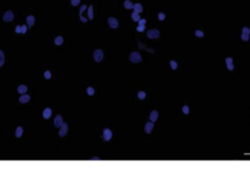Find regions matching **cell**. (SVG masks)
<instances>
[{
	"instance_id": "1",
	"label": "cell",
	"mask_w": 250,
	"mask_h": 169,
	"mask_svg": "<svg viewBox=\"0 0 250 169\" xmlns=\"http://www.w3.org/2000/svg\"><path fill=\"white\" fill-rule=\"evenodd\" d=\"M93 59L96 60L97 63H99L103 59V50L102 49H97L93 52Z\"/></svg>"
},
{
	"instance_id": "21",
	"label": "cell",
	"mask_w": 250,
	"mask_h": 169,
	"mask_svg": "<svg viewBox=\"0 0 250 169\" xmlns=\"http://www.w3.org/2000/svg\"><path fill=\"white\" fill-rule=\"evenodd\" d=\"M54 42H55V44H57V45H60V44H63V42H64V39H63V37H61V36H58V37L55 38V40H54Z\"/></svg>"
},
{
	"instance_id": "11",
	"label": "cell",
	"mask_w": 250,
	"mask_h": 169,
	"mask_svg": "<svg viewBox=\"0 0 250 169\" xmlns=\"http://www.w3.org/2000/svg\"><path fill=\"white\" fill-rule=\"evenodd\" d=\"M158 119V112H156V110H153V112H151V114H150V121H152V123H154Z\"/></svg>"
},
{
	"instance_id": "2",
	"label": "cell",
	"mask_w": 250,
	"mask_h": 169,
	"mask_svg": "<svg viewBox=\"0 0 250 169\" xmlns=\"http://www.w3.org/2000/svg\"><path fill=\"white\" fill-rule=\"evenodd\" d=\"M3 20L5 21V22H11V21L13 20V12H12L11 10H7L5 13H4Z\"/></svg>"
},
{
	"instance_id": "5",
	"label": "cell",
	"mask_w": 250,
	"mask_h": 169,
	"mask_svg": "<svg viewBox=\"0 0 250 169\" xmlns=\"http://www.w3.org/2000/svg\"><path fill=\"white\" fill-rule=\"evenodd\" d=\"M113 137V132L111 129H104L103 131V139L106 141H111V139Z\"/></svg>"
},
{
	"instance_id": "22",
	"label": "cell",
	"mask_w": 250,
	"mask_h": 169,
	"mask_svg": "<svg viewBox=\"0 0 250 169\" xmlns=\"http://www.w3.org/2000/svg\"><path fill=\"white\" fill-rule=\"evenodd\" d=\"M131 19H133L134 21H139V20H140V15H139L137 12H135V11H134V12H133V15H131Z\"/></svg>"
},
{
	"instance_id": "18",
	"label": "cell",
	"mask_w": 250,
	"mask_h": 169,
	"mask_svg": "<svg viewBox=\"0 0 250 169\" xmlns=\"http://www.w3.org/2000/svg\"><path fill=\"white\" fill-rule=\"evenodd\" d=\"M4 63H5V55H4L3 50H0V67L4 65Z\"/></svg>"
},
{
	"instance_id": "12",
	"label": "cell",
	"mask_w": 250,
	"mask_h": 169,
	"mask_svg": "<svg viewBox=\"0 0 250 169\" xmlns=\"http://www.w3.org/2000/svg\"><path fill=\"white\" fill-rule=\"evenodd\" d=\"M30 99H31L30 96L24 93V94H21V97H20V103H27V102H30Z\"/></svg>"
},
{
	"instance_id": "14",
	"label": "cell",
	"mask_w": 250,
	"mask_h": 169,
	"mask_svg": "<svg viewBox=\"0 0 250 169\" xmlns=\"http://www.w3.org/2000/svg\"><path fill=\"white\" fill-rule=\"evenodd\" d=\"M26 20H27V26H28V27H32L34 25V16L30 15V16H27Z\"/></svg>"
},
{
	"instance_id": "19",
	"label": "cell",
	"mask_w": 250,
	"mask_h": 169,
	"mask_svg": "<svg viewBox=\"0 0 250 169\" xmlns=\"http://www.w3.org/2000/svg\"><path fill=\"white\" fill-rule=\"evenodd\" d=\"M124 6L126 7V9H134V4L130 1V0H125V3H124Z\"/></svg>"
},
{
	"instance_id": "17",
	"label": "cell",
	"mask_w": 250,
	"mask_h": 169,
	"mask_svg": "<svg viewBox=\"0 0 250 169\" xmlns=\"http://www.w3.org/2000/svg\"><path fill=\"white\" fill-rule=\"evenodd\" d=\"M134 10H135V12H137V13L142 12V5H141V4H135V5H134Z\"/></svg>"
},
{
	"instance_id": "16",
	"label": "cell",
	"mask_w": 250,
	"mask_h": 169,
	"mask_svg": "<svg viewBox=\"0 0 250 169\" xmlns=\"http://www.w3.org/2000/svg\"><path fill=\"white\" fill-rule=\"evenodd\" d=\"M22 134H24V129H22L21 126H19V127L16 129V131H15V136H16L17 139H20L21 136H22Z\"/></svg>"
},
{
	"instance_id": "29",
	"label": "cell",
	"mask_w": 250,
	"mask_h": 169,
	"mask_svg": "<svg viewBox=\"0 0 250 169\" xmlns=\"http://www.w3.org/2000/svg\"><path fill=\"white\" fill-rule=\"evenodd\" d=\"M137 31L139 32H144L145 31V25H139L137 26Z\"/></svg>"
},
{
	"instance_id": "31",
	"label": "cell",
	"mask_w": 250,
	"mask_h": 169,
	"mask_svg": "<svg viewBox=\"0 0 250 169\" xmlns=\"http://www.w3.org/2000/svg\"><path fill=\"white\" fill-rule=\"evenodd\" d=\"M87 93H88L90 96H92V94L94 93V90H93L92 87H88V88H87Z\"/></svg>"
},
{
	"instance_id": "23",
	"label": "cell",
	"mask_w": 250,
	"mask_h": 169,
	"mask_svg": "<svg viewBox=\"0 0 250 169\" xmlns=\"http://www.w3.org/2000/svg\"><path fill=\"white\" fill-rule=\"evenodd\" d=\"M170 67L173 70H177V67H178V64H177L174 60H170Z\"/></svg>"
},
{
	"instance_id": "20",
	"label": "cell",
	"mask_w": 250,
	"mask_h": 169,
	"mask_svg": "<svg viewBox=\"0 0 250 169\" xmlns=\"http://www.w3.org/2000/svg\"><path fill=\"white\" fill-rule=\"evenodd\" d=\"M88 19H90V20L93 19V6H92V5L88 6Z\"/></svg>"
},
{
	"instance_id": "36",
	"label": "cell",
	"mask_w": 250,
	"mask_h": 169,
	"mask_svg": "<svg viewBox=\"0 0 250 169\" xmlns=\"http://www.w3.org/2000/svg\"><path fill=\"white\" fill-rule=\"evenodd\" d=\"M27 27H28V26H25V25L21 26V30H22L21 33H26V32H27Z\"/></svg>"
},
{
	"instance_id": "24",
	"label": "cell",
	"mask_w": 250,
	"mask_h": 169,
	"mask_svg": "<svg viewBox=\"0 0 250 169\" xmlns=\"http://www.w3.org/2000/svg\"><path fill=\"white\" fill-rule=\"evenodd\" d=\"M137 97H139L140 99H145V98H146V93L141 91V92H139V93H137Z\"/></svg>"
},
{
	"instance_id": "15",
	"label": "cell",
	"mask_w": 250,
	"mask_h": 169,
	"mask_svg": "<svg viewBox=\"0 0 250 169\" xmlns=\"http://www.w3.org/2000/svg\"><path fill=\"white\" fill-rule=\"evenodd\" d=\"M17 92H19L20 94H24L27 92V86L26 85H20L19 87H17Z\"/></svg>"
},
{
	"instance_id": "9",
	"label": "cell",
	"mask_w": 250,
	"mask_h": 169,
	"mask_svg": "<svg viewBox=\"0 0 250 169\" xmlns=\"http://www.w3.org/2000/svg\"><path fill=\"white\" fill-rule=\"evenodd\" d=\"M63 123H64V121H63V116L61 115H57L55 119H54V125H55L57 127H60Z\"/></svg>"
},
{
	"instance_id": "26",
	"label": "cell",
	"mask_w": 250,
	"mask_h": 169,
	"mask_svg": "<svg viewBox=\"0 0 250 169\" xmlns=\"http://www.w3.org/2000/svg\"><path fill=\"white\" fill-rule=\"evenodd\" d=\"M44 77H45V79H47V80H49V79H51V77H52L51 71H45V72H44Z\"/></svg>"
},
{
	"instance_id": "6",
	"label": "cell",
	"mask_w": 250,
	"mask_h": 169,
	"mask_svg": "<svg viewBox=\"0 0 250 169\" xmlns=\"http://www.w3.org/2000/svg\"><path fill=\"white\" fill-rule=\"evenodd\" d=\"M108 25L111 28H117L118 26H119V22H118L117 19H114V17H109L108 19Z\"/></svg>"
},
{
	"instance_id": "13",
	"label": "cell",
	"mask_w": 250,
	"mask_h": 169,
	"mask_svg": "<svg viewBox=\"0 0 250 169\" xmlns=\"http://www.w3.org/2000/svg\"><path fill=\"white\" fill-rule=\"evenodd\" d=\"M51 115H52V109L51 108H45L44 112H43V118L44 119H49Z\"/></svg>"
},
{
	"instance_id": "28",
	"label": "cell",
	"mask_w": 250,
	"mask_h": 169,
	"mask_svg": "<svg viewBox=\"0 0 250 169\" xmlns=\"http://www.w3.org/2000/svg\"><path fill=\"white\" fill-rule=\"evenodd\" d=\"M158 19H160L161 21H163V20L166 19V15H164L163 12H160V13H158Z\"/></svg>"
},
{
	"instance_id": "3",
	"label": "cell",
	"mask_w": 250,
	"mask_h": 169,
	"mask_svg": "<svg viewBox=\"0 0 250 169\" xmlns=\"http://www.w3.org/2000/svg\"><path fill=\"white\" fill-rule=\"evenodd\" d=\"M130 60L133 63H140L141 61V55H140V53L137 52H134L130 54Z\"/></svg>"
},
{
	"instance_id": "34",
	"label": "cell",
	"mask_w": 250,
	"mask_h": 169,
	"mask_svg": "<svg viewBox=\"0 0 250 169\" xmlns=\"http://www.w3.org/2000/svg\"><path fill=\"white\" fill-rule=\"evenodd\" d=\"M15 32H16V33H21V32H22L21 26H16V27H15Z\"/></svg>"
},
{
	"instance_id": "25",
	"label": "cell",
	"mask_w": 250,
	"mask_h": 169,
	"mask_svg": "<svg viewBox=\"0 0 250 169\" xmlns=\"http://www.w3.org/2000/svg\"><path fill=\"white\" fill-rule=\"evenodd\" d=\"M195 36H196V37H204V32L200 31V30H197L196 32H195Z\"/></svg>"
},
{
	"instance_id": "33",
	"label": "cell",
	"mask_w": 250,
	"mask_h": 169,
	"mask_svg": "<svg viewBox=\"0 0 250 169\" xmlns=\"http://www.w3.org/2000/svg\"><path fill=\"white\" fill-rule=\"evenodd\" d=\"M183 113H184V114H188V113H189V107H188V106H184V107H183Z\"/></svg>"
},
{
	"instance_id": "7",
	"label": "cell",
	"mask_w": 250,
	"mask_h": 169,
	"mask_svg": "<svg viewBox=\"0 0 250 169\" xmlns=\"http://www.w3.org/2000/svg\"><path fill=\"white\" fill-rule=\"evenodd\" d=\"M66 132H67V124L63 123L61 126H60V130H59V136H60V137H64L66 135Z\"/></svg>"
},
{
	"instance_id": "10",
	"label": "cell",
	"mask_w": 250,
	"mask_h": 169,
	"mask_svg": "<svg viewBox=\"0 0 250 169\" xmlns=\"http://www.w3.org/2000/svg\"><path fill=\"white\" fill-rule=\"evenodd\" d=\"M226 64H227V67H228V70H233L234 69V65H233V59L232 58H227L226 59Z\"/></svg>"
},
{
	"instance_id": "35",
	"label": "cell",
	"mask_w": 250,
	"mask_h": 169,
	"mask_svg": "<svg viewBox=\"0 0 250 169\" xmlns=\"http://www.w3.org/2000/svg\"><path fill=\"white\" fill-rule=\"evenodd\" d=\"M71 4L74 6H76V5H79V4H80V0H71Z\"/></svg>"
},
{
	"instance_id": "27",
	"label": "cell",
	"mask_w": 250,
	"mask_h": 169,
	"mask_svg": "<svg viewBox=\"0 0 250 169\" xmlns=\"http://www.w3.org/2000/svg\"><path fill=\"white\" fill-rule=\"evenodd\" d=\"M242 39L244 40V42H247V40H249V34H245V33H242Z\"/></svg>"
},
{
	"instance_id": "32",
	"label": "cell",
	"mask_w": 250,
	"mask_h": 169,
	"mask_svg": "<svg viewBox=\"0 0 250 169\" xmlns=\"http://www.w3.org/2000/svg\"><path fill=\"white\" fill-rule=\"evenodd\" d=\"M243 33H245V34H250V30L248 28V27H243Z\"/></svg>"
},
{
	"instance_id": "8",
	"label": "cell",
	"mask_w": 250,
	"mask_h": 169,
	"mask_svg": "<svg viewBox=\"0 0 250 169\" xmlns=\"http://www.w3.org/2000/svg\"><path fill=\"white\" fill-rule=\"evenodd\" d=\"M153 127H154V125H153L152 121L146 123V125H145V132H146V134H150V132L153 130Z\"/></svg>"
},
{
	"instance_id": "30",
	"label": "cell",
	"mask_w": 250,
	"mask_h": 169,
	"mask_svg": "<svg viewBox=\"0 0 250 169\" xmlns=\"http://www.w3.org/2000/svg\"><path fill=\"white\" fill-rule=\"evenodd\" d=\"M85 10H86V5H82V6L80 7V17L82 16V13H84V11H85Z\"/></svg>"
},
{
	"instance_id": "4",
	"label": "cell",
	"mask_w": 250,
	"mask_h": 169,
	"mask_svg": "<svg viewBox=\"0 0 250 169\" xmlns=\"http://www.w3.org/2000/svg\"><path fill=\"white\" fill-rule=\"evenodd\" d=\"M147 37L151 38V39L158 38V37H160V31H158V30H150L147 32Z\"/></svg>"
},
{
	"instance_id": "37",
	"label": "cell",
	"mask_w": 250,
	"mask_h": 169,
	"mask_svg": "<svg viewBox=\"0 0 250 169\" xmlns=\"http://www.w3.org/2000/svg\"><path fill=\"white\" fill-rule=\"evenodd\" d=\"M139 25H146V20H145V19H140L139 20Z\"/></svg>"
}]
</instances>
